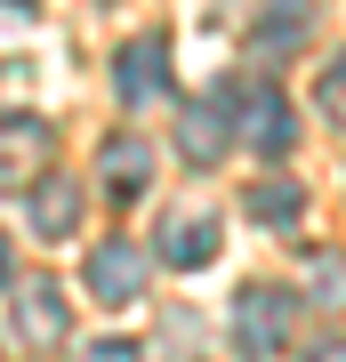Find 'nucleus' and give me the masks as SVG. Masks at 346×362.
Wrapping results in <instances>:
<instances>
[{
    "label": "nucleus",
    "mask_w": 346,
    "mask_h": 362,
    "mask_svg": "<svg viewBox=\"0 0 346 362\" xmlns=\"http://www.w3.org/2000/svg\"><path fill=\"white\" fill-rule=\"evenodd\" d=\"M113 89H121V105H154V97L169 89V40H161V33L129 40V49L113 57Z\"/></svg>",
    "instance_id": "obj_3"
},
{
    "label": "nucleus",
    "mask_w": 346,
    "mask_h": 362,
    "mask_svg": "<svg viewBox=\"0 0 346 362\" xmlns=\"http://www.w3.org/2000/svg\"><path fill=\"white\" fill-rule=\"evenodd\" d=\"M145 290V266L129 242H97L89 250V298H105V306H129V298Z\"/></svg>",
    "instance_id": "obj_5"
},
{
    "label": "nucleus",
    "mask_w": 346,
    "mask_h": 362,
    "mask_svg": "<svg viewBox=\"0 0 346 362\" xmlns=\"http://www.w3.org/2000/svg\"><path fill=\"white\" fill-rule=\"evenodd\" d=\"M242 145L266 153V161H282L298 145V121H290V105H282L274 81H250V89H242Z\"/></svg>",
    "instance_id": "obj_1"
},
{
    "label": "nucleus",
    "mask_w": 346,
    "mask_h": 362,
    "mask_svg": "<svg viewBox=\"0 0 346 362\" xmlns=\"http://www.w3.org/2000/svg\"><path fill=\"white\" fill-rule=\"evenodd\" d=\"M298 202H306V194H298L290 177H266V185H250V218H258V226H290V218H298Z\"/></svg>",
    "instance_id": "obj_11"
},
{
    "label": "nucleus",
    "mask_w": 346,
    "mask_h": 362,
    "mask_svg": "<svg viewBox=\"0 0 346 362\" xmlns=\"http://www.w3.org/2000/svg\"><path fill=\"white\" fill-rule=\"evenodd\" d=\"M306 16H314V0H274L266 16H258V57H282V49H298L306 40Z\"/></svg>",
    "instance_id": "obj_8"
},
{
    "label": "nucleus",
    "mask_w": 346,
    "mask_h": 362,
    "mask_svg": "<svg viewBox=\"0 0 346 362\" xmlns=\"http://www.w3.org/2000/svg\"><path fill=\"white\" fill-rule=\"evenodd\" d=\"M306 362H338V338H322V346H314V354H306Z\"/></svg>",
    "instance_id": "obj_13"
},
{
    "label": "nucleus",
    "mask_w": 346,
    "mask_h": 362,
    "mask_svg": "<svg viewBox=\"0 0 346 362\" xmlns=\"http://www.w3.org/2000/svg\"><path fill=\"white\" fill-rule=\"evenodd\" d=\"M8 314H16V338H33V346H57L64 338V290L49 274H25L16 298H8Z\"/></svg>",
    "instance_id": "obj_4"
},
{
    "label": "nucleus",
    "mask_w": 346,
    "mask_h": 362,
    "mask_svg": "<svg viewBox=\"0 0 346 362\" xmlns=\"http://www.w3.org/2000/svg\"><path fill=\"white\" fill-rule=\"evenodd\" d=\"M290 322H298V298H290V290H266V282H258V290L233 298V330H242L250 354H274V346L290 338Z\"/></svg>",
    "instance_id": "obj_2"
},
{
    "label": "nucleus",
    "mask_w": 346,
    "mask_h": 362,
    "mask_svg": "<svg viewBox=\"0 0 346 362\" xmlns=\"http://www.w3.org/2000/svg\"><path fill=\"white\" fill-rule=\"evenodd\" d=\"M81 226V185H64V177H40L33 185V233H73Z\"/></svg>",
    "instance_id": "obj_7"
},
{
    "label": "nucleus",
    "mask_w": 346,
    "mask_h": 362,
    "mask_svg": "<svg viewBox=\"0 0 346 362\" xmlns=\"http://www.w3.org/2000/svg\"><path fill=\"white\" fill-rule=\"evenodd\" d=\"M0 274H8V233H0Z\"/></svg>",
    "instance_id": "obj_14"
},
{
    "label": "nucleus",
    "mask_w": 346,
    "mask_h": 362,
    "mask_svg": "<svg viewBox=\"0 0 346 362\" xmlns=\"http://www.w3.org/2000/svg\"><path fill=\"white\" fill-rule=\"evenodd\" d=\"M185 153L193 161H218L226 153V97H193L185 105Z\"/></svg>",
    "instance_id": "obj_9"
},
{
    "label": "nucleus",
    "mask_w": 346,
    "mask_h": 362,
    "mask_svg": "<svg viewBox=\"0 0 346 362\" xmlns=\"http://www.w3.org/2000/svg\"><path fill=\"white\" fill-rule=\"evenodd\" d=\"M81 362H137L129 338H97V346H81Z\"/></svg>",
    "instance_id": "obj_12"
},
{
    "label": "nucleus",
    "mask_w": 346,
    "mask_h": 362,
    "mask_svg": "<svg viewBox=\"0 0 346 362\" xmlns=\"http://www.w3.org/2000/svg\"><path fill=\"white\" fill-rule=\"evenodd\" d=\"M145 177H154V161H145V145L137 137H113L105 145V185L129 202V194H145Z\"/></svg>",
    "instance_id": "obj_10"
},
{
    "label": "nucleus",
    "mask_w": 346,
    "mask_h": 362,
    "mask_svg": "<svg viewBox=\"0 0 346 362\" xmlns=\"http://www.w3.org/2000/svg\"><path fill=\"white\" fill-rule=\"evenodd\" d=\"M218 242H226V233H218L209 209H185V218L161 226V258H169V266H209V258H218Z\"/></svg>",
    "instance_id": "obj_6"
}]
</instances>
